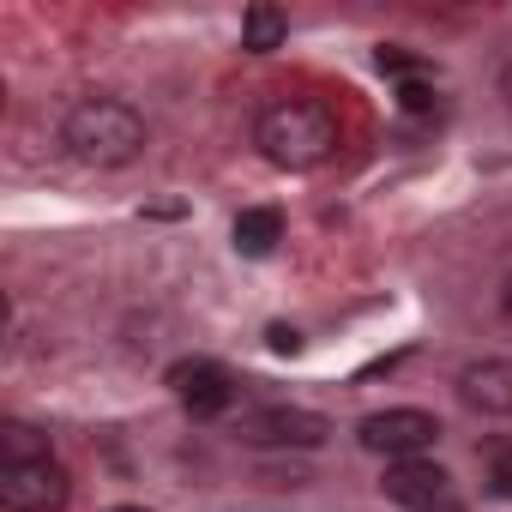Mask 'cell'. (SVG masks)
<instances>
[{
  "instance_id": "1",
  "label": "cell",
  "mask_w": 512,
  "mask_h": 512,
  "mask_svg": "<svg viewBox=\"0 0 512 512\" xmlns=\"http://www.w3.org/2000/svg\"><path fill=\"white\" fill-rule=\"evenodd\" d=\"M253 145L278 169H320L338 151V109L320 97H278L253 115Z\"/></svg>"
},
{
  "instance_id": "2",
  "label": "cell",
  "mask_w": 512,
  "mask_h": 512,
  "mask_svg": "<svg viewBox=\"0 0 512 512\" xmlns=\"http://www.w3.org/2000/svg\"><path fill=\"white\" fill-rule=\"evenodd\" d=\"M145 115L121 97H79L61 115V145L67 157H79L85 169H127L145 151Z\"/></svg>"
},
{
  "instance_id": "3",
  "label": "cell",
  "mask_w": 512,
  "mask_h": 512,
  "mask_svg": "<svg viewBox=\"0 0 512 512\" xmlns=\"http://www.w3.org/2000/svg\"><path fill=\"white\" fill-rule=\"evenodd\" d=\"M67 500H73V476L61 458L0 464V506L7 512H61Z\"/></svg>"
},
{
  "instance_id": "4",
  "label": "cell",
  "mask_w": 512,
  "mask_h": 512,
  "mask_svg": "<svg viewBox=\"0 0 512 512\" xmlns=\"http://www.w3.org/2000/svg\"><path fill=\"white\" fill-rule=\"evenodd\" d=\"M356 440H362L368 452H380L386 464H398V458H422V452L440 440V422H434L428 410L398 404V410H374V416H362V422H356Z\"/></svg>"
},
{
  "instance_id": "5",
  "label": "cell",
  "mask_w": 512,
  "mask_h": 512,
  "mask_svg": "<svg viewBox=\"0 0 512 512\" xmlns=\"http://www.w3.org/2000/svg\"><path fill=\"white\" fill-rule=\"evenodd\" d=\"M235 434L253 446H320L332 434V422L320 410H302V404H266V410H247L235 422Z\"/></svg>"
},
{
  "instance_id": "6",
  "label": "cell",
  "mask_w": 512,
  "mask_h": 512,
  "mask_svg": "<svg viewBox=\"0 0 512 512\" xmlns=\"http://www.w3.org/2000/svg\"><path fill=\"white\" fill-rule=\"evenodd\" d=\"M386 500L392 506H404V512H452L458 500H452V476L434 464V458H398V464H386Z\"/></svg>"
},
{
  "instance_id": "7",
  "label": "cell",
  "mask_w": 512,
  "mask_h": 512,
  "mask_svg": "<svg viewBox=\"0 0 512 512\" xmlns=\"http://www.w3.org/2000/svg\"><path fill=\"white\" fill-rule=\"evenodd\" d=\"M169 386H175L181 410H193V416H223L235 404V380L217 362H175L169 368Z\"/></svg>"
},
{
  "instance_id": "8",
  "label": "cell",
  "mask_w": 512,
  "mask_h": 512,
  "mask_svg": "<svg viewBox=\"0 0 512 512\" xmlns=\"http://www.w3.org/2000/svg\"><path fill=\"white\" fill-rule=\"evenodd\" d=\"M458 398L476 416H512V356H482L458 374Z\"/></svg>"
},
{
  "instance_id": "9",
  "label": "cell",
  "mask_w": 512,
  "mask_h": 512,
  "mask_svg": "<svg viewBox=\"0 0 512 512\" xmlns=\"http://www.w3.org/2000/svg\"><path fill=\"white\" fill-rule=\"evenodd\" d=\"M278 241H284V211L278 205H247L235 217V253H247V260H266Z\"/></svg>"
},
{
  "instance_id": "10",
  "label": "cell",
  "mask_w": 512,
  "mask_h": 512,
  "mask_svg": "<svg viewBox=\"0 0 512 512\" xmlns=\"http://www.w3.org/2000/svg\"><path fill=\"white\" fill-rule=\"evenodd\" d=\"M284 31H290V19H284L278 7H266V0L241 13V49H247V55H272V49L284 43Z\"/></svg>"
},
{
  "instance_id": "11",
  "label": "cell",
  "mask_w": 512,
  "mask_h": 512,
  "mask_svg": "<svg viewBox=\"0 0 512 512\" xmlns=\"http://www.w3.org/2000/svg\"><path fill=\"white\" fill-rule=\"evenodd\" d=\"M31 458H55L49 434L31 422H0V464H31Z\"/></svg>"
},
{
  "instance_id": "12",
  "label": "cell",
  "mask_w": 512,
  "mask_h": 512,
  "mask_svg": "<svg viewBox=\"0 0 512 512\" xmlns=\"http://www.w3.org/2000/svg\"><path fill=\"white\" fill-rule=\"evenodd\" d=\"M488 494L494 500H512V440H494L488 446Z\"/></svg>"
},
{
  "instance_id": "13",
  "label": "cell",
  "mask_w": 512,
  "mask_h": 512,
  "mask_svg": "<svg viewBox=\"0 0 512 512\" xmlns=\"http://www.w3.org/2000/svg\"><path fill=\"white\" fill-rule=\"evenodd\" d=\"M374 67H380V73L410 79V73H416V55H410V49H398V43H380V49H374Z\"/></svg>"
},
{
  "instance_id": "14",
  "label": "cell",
  "mask_w": 512,
  "mask_h": 512,
  "mask_svg": "<svg viewBox=\"0 0 512 512\" xmlns=\"http://www.w3.org/2000/svg\"><path fill=\"white\" fill-rule=\"evenodd\" d=\"M398 103H404L410 115H428V109H434V91H428L422 79H404V85H398Z\"/></svg>"
},
{
  "instance_id": "15",
  "label": "cell",
  "mask_w": 512,
  "mask_h": 512,
  "mask_svg": "<svg viewBox=\"0 0 512 512\" xmlns=\"http://www.w3.org/2000/svg\"><path fill=\"white\" fill-rule=\"evenodd\" d=\"M272 350H278V356H296V350H302V338H296L290 326H272Z\"/></svg>"
},
{
  "instance_id": "16",
  "label": "cell",
  "mask_w": 512,
  "mask_h": 512,
  "mask_svg": "<svg viewBox=\"0 0 512 512\" xmlns=\"http://www.w3.org/2000/svg\"><path fill=\"white\" fill-rule=\"evenodd\" d=\"M500 97H506V109H512V61L500 67Z\"/></svg>"
},
{
  "instance_id": "17",
  "label": "cell",
  "mask_w": 512,
  "mask_h": 512,
  "mask_svg": "<svg viewBox=\"0 0 512 512\" xmlns=\"http://www.w3.org/2000/svg\"><path fill=\"white\" fill-rule=\"evenodd\" d=\"M500 314L512 320V278H506V290H500Z\"/></svg>"
},
{
  "instance_id": "18",
  "label": "cell",
  "mask_w": 512,
  "mask_h": 512,
  "mask_svg": "<svg viewBox=\"0 0 512 512\" xmlns=\"http://www.w3.org/2000/svg\"><path fill=\"white\" fill-rule=\"evenodd\" d=\"M109 512H139V506H109Z\"/></svg>"
}]
</instances>
